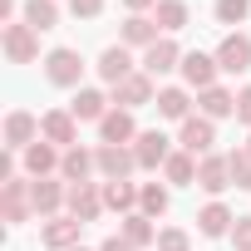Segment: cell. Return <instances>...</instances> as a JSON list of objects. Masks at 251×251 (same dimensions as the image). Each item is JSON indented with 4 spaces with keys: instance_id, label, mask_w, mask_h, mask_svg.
I'll list each match as a JSON object with an SVG mask.
<instances>
[{
    "instance_id": "ba28073f",
    "label": "cell",
    "mask_w": 251,
    "mask_h": 251,
    "mask_svg": "<svg viewBox=\"0 0 251 251\" xmlns=\"http://www.w3.org/2000/svg\"><path fill=\"white\" fill-rule=\"evenodd\" d=\"M217 69L246 74V69H251V40H246V35H226V40L217 45Z\"/></svg>"
},
{
    "instance_id": "8fae6325",
    "label": "cell",
    "mask_w": 251,
    "mask_h": 251,
    "mask_svg": "<svg viewBox=\"0 0 251 251\" xmlns=\"http://www.w3.org/2000/svg\"><path fill=\"white\" fill-rule=\"evenodd\" d=\"M197 187H202V192H212V197H217V192H226V187H231V163H226V158H217V153H207V158L197 163Z\"/></svg>"
},
{
    "instance_id": "836d02e7",
    "label": "cell",
    "mask_w": 251,
    "mask_h": 251,
    "mask_svg": "<svg viewBox=\"0 0 251 251\" xmlns=\"http://www.w3.org/2000/svg\"><path fill=\"white\" fill-rule=\"evenodd\" d=\"M158 251H187V231H177V226L158 231Z\"/></svg>"
},
{
    "instance_id": "4dcf8cb0",
    "label": "cell",
    "mask_w": 251,
    "mask_h": 251,
    "mask_svg": "<svg viewBox=\"0 0 251 251\" xmlns=\"http://www.w3.org/2000/svg\"><path fill=\"white\" fill-rule=\"evenodd\" d=\"M138 212H143V217H163V212H168V187H158V182L138 187Z\"/></svg>"
},
{
    "instance_id": "2e32d148",
    "label": "cell",
    "mask_w": 251,
    "mask_h": 251,
    "mask_svg": "<svg viewBox=\"0 0 251 251\" xmlns=\"http://www.w3.org/2000/svg\"><path fill=\"white\" fill-rule=\"evenodd\" d=\"M177 143H182V153H207L212 143H217V128H212V118H187L182 123V133H177Z\"/></svg>"
},
{
    "instance_id": "b9f144b4",
    "label": "cell",
    "mask_w": 251,
    "mask_h": 251,
    "mask_svg": "<svg viewBox=\"0 0 251 251\" xmlns=\"http://www.w3.org/2000/svg\"><path fill=\"white\" fill-rule=\"evenodd\" d=\"M69 251H84V246H69Z\"/></svg>"
},
{
    "instance_id": "d6986e66",
    "label": "cell",
    "mask_w": 251,
    "mask_h": 251,
    "mask_svg": "<svg viewBox=\"0 0 251 251\" xmlns=\"http://www.w3.org/2000/svg\"><path fill=\"white\" fill-rule=\"evenodd\" d=\"M64 197H69V187H59V182H50V177H35V182H30V202H35L40 217H54Z\"/></svg>"
},
{
    "instance_id": "ab89813d",
    "label": "cell",
    "mask_w": 251,
    "mask_h": 251,
    "mask_svg": "<svg viewBox=\"0 0 251 251\" xmlns=\"http://www.w3.org/2000/svg\"><path fill=\"white\" fill-rule=\"evenodd\" d=\"M123 5H128V10H133V15H143V10H148V5H158V0H123Z\"/></svg>"
},
{
    "instance_id": "1f68e13d",
    "label": "cell",
    "mask_w": 251,
    "mask_h": 251,
    "mask_svg": "<svg viewBox=\"0 0 251 251\" xmlns=\"http://www.w3.org/2000/svg\"><path fill=\"white\" fill-rule=\"evenodd\" d=\"M251 15V0H217V20L222 25H241Z\"/></svg>"
},
{
    "instance_id": "484cf974",
    "label": "cell",
    "mask_w": 251,
    "mask_h": 251,
    "mask_svg": "<svg viewBox=\"0 0 251 251\" xmlns=\"http://www.w3.org/2000/svg\"><path fill=\"white\" fill-rule=\"evenodd\" d=\"M103 207H113V212L128 217V212L138 207V187H133V182H103Z\"/></svg>"
},
{
    "instance_id": "3957f363",
    "label": "cell",
    "mask_w": 251,
    "mask_h": 251,
    "mask_svg": "<svg viewBox=\"0 0 251 251\" xmlns=\"http://www.w3.org/2000/svg\"><path fill=\"white\" fill-rule=\"evenodd\" d=\"M5 59H10V64H30V59H40V35H35L25 20L5 25Z\"/></svg>"
},
{
    "instance_id": "603a6c76",
    "label": "cell",
    "mask_w": 251,
    "mask_h": 251,
    "mask_svg": "<svg viewBox=\"0 0 251 251\" xmlns=\"http://www.w3.org/2000/svg\"><path fill=\"white\" fill-rule=\"evenodd\" d=\"M197 226H202V236H226V231L236 226V217H231L222 202H207V207L197 212Z\"/></svg>"
},
{
    "instance_id": "cb8c5ba5",
    "label": "cell",
    "mask_w": 251,
    "mask_h": 251,
    "mask_svg": "<svg viewBox=\"0 0 251 251\" xmlns=\"http://www.w3.org/2000/svg\"><path fill=\"white\" fill-rule=\"evenodd\" d=\"M25 25H30L35 35L54 30V25H59V5H54V0H25Z\"/></svg>"
},
{
    "instance_id": "277c9868",
    "label": "cell",
    "mask_w": 251,
    "mask_h": 251,
    "mask_svg": "<svg viewBox=\"0 0 251 251\" xmlns=\"http://www.w3.org/2000/svg\"><path fill=\"white\" fill-rule=\"evenodd\" d=\"M64 202H69V217H79V222L89 226V222H99V212H103V187H99V182H74Z\"/></svg>"
},
{
    "instance_id": "e575fe53",
    "label": "cell",
    "mask_w": 251,
    "mask_h": 251,
    "mask_svg": "<svg viewBox=\"0 0 251 251\" xmlns=\"http://www.w3.org/2000/svg\"><path fill=\"white\" fill-rule=\"evenodd\" d=\"M231 241H236V251H251V217H236V226H231Z\"/></svg>"
},
{
    "instance_id": "74e56055",
    "label": "cell",
    "mask_w": 251,
    "mask_h": 251,
    "mask_svg": "<svg viewBox=\"0 0 251 251\" xmlns=\"http://www.w3.org/2000/svg\"><path fill=\"white\" fill-rule=\"evenodd\" d=\"M15 10H20V0H0V20L15 25Z\"/></svg>"
},
{
    "instance_id": "d6a6232c",
    "label": "cell",
    "mask_w": 251,
    "mask_h": 251,
    "mask_svg": "<svg viewBox=\"0 0 251 251\" xmlns=\"http://www.w3.org/2000/svg\"><path fill=\"white\" fill-rule=\"evenodd\" d=\"M226 163H231V187H251V153L241 148V153H226Z\"/></svg>"
},
{
    "instance_id": "5b68a950",
    "label": "cell",
    "mask_w": 251,
    "mask_h": 251,
    "mask_svg": "<svg viewBox=\"0 0 251 251\" xmlns=\"http://www.w3.org/2000/svg\"><path fill=\"white\" fill-rule=\"evenodd\" d=\"M45 74H50V84H59V89H74V84H79V74H84V59H79V50H50V59H45Z\"/></svg>"
},
{
    "instance_id": "6da1fadb",
    "label": "cell",
    "mask_w": 251,
    "mask_h": 251,
    "mask_svg": "<svg viewBox=\"0 0 251 251\" xmlns=\"http://www.w3.org/2000/svg\"><path fill=\"white\" fill-rule=\"evenodd\" d=\"M40 138L54 143V148H79V118L69 108H50L40 118Z\"/></svg>"
},
{
    "instance_id": "8d00e7d4",
    "label": "cell",
    "mask_w": 251,
    "mask_h": 251,
    "mask_svg": "<svg viewBox=\"0 0 251 251\" xmlns=\"http://www.w3.org/2000/svg\"><path fill=\"white\" fill-rule=\"evenodd\" d=\"M236 118H241V123H251V84L236 94Z\"/></svg>"
},
{
    "instance_id": "9c48e42d",
    "label": "cell",
    "mask_w": 251,
    "mask_h": 251,
    "mask_svg": "<svg viewBox=\"0 0 251 251\" xmlns=\"http://www.w3.org/2000/svg\"><path fill=\"white\" fill-rule=\"evenodd\" d=\"M113 103L118 108H143V103H153V74H128L118 89H113Z\"/></svg>"
},
{
    "instance_id": "f35d334b",
    "label": "cell",
    "mask_w": 251,
    "mask_h": 251,
    "mask_svg": "<svg viewBox=\"0 0 251 251\" xmlns=\"http://www.w3.org/2000/svg\"><path fill=\"white\" fill-rule=\"evenodd\" d=\"M99 251H138V246H128V241H123V236H108Z\"/></svg>"
},
{
    "instance_id": "d590c367",
    "label": "cell",
    "mask_w": 251,
    "mask_h": 251,
    "mask_svg": "<svg viewBox=\"0 0 251 251\" xmlns=\"http://www.w3.org/2000/svg\"><path fill=\"white\" fill-rule=\"evenodd\" d=\"M69 10H74V20H94L103 10V0H69Z\"/></svg>"
},
{
    "instance_id": "ac0fdd59",
    "label": "cell",
    "mask_w": 251,
    "mask_h": 251,
    "mask_svg": "<svg viewBox=\"0 0 251 251\" xmlns=\"http://www.w3.org/2000/svg\"><path fill=\"white\" fill-rule=\"evenodd\" d=\"M59 163H64V153H54V143H45V138L25 148V173H30V177H50Z\"/></svg>"
},
{
    "instance_id": "60d3db41",
    "label": "cell",
    "mask_w": 251,
    "mask_h": 251,
    "mask_svg": "<svg viewBox=\"0 0 251 251\" xmlns=\"http://www.w3.org/2000/svg\"><path fill=\"white\" fill-rule=\"evenodd\" d=\"M246 153H251V138H246Z\"/></svg>"
},
{
    "instance_id": "30bf717a",
    "label": "cell",
    "mask_w": 251,
    "mask_h": 251,
    "mask_svg": "<svg viewBox=\"0 0 251 251\" xmlns=\"http://www.w3.org/2000/svg\"><path fill=\"white\" fill-rule=\"evenodd\" d=\"M168 69H182V50L163 35L158 45H148V50H143V74H153V79H158V74H168Z\"/></svg>"
},
{
    "instance_id": "5bb4252c",
    "label": "cell",
    "mask_w": 251,
    "mask_h": 251,
    "mask_svg": "<svg viewBox=\"0 0 251 251\" xmlns=\"http://www.w3.org/2000/svg\"><path fill=\"white\" fill-rule=\"evenodd\" d=\"M182 79L202 94V89H212L217 84V59L212 54H202V50H192V54H182Z\"/></svg>"
},
{
    "instance_id": "83f0119b",
    "label": "cell",
    "mask_w": 251,
    "mask_h": 251,
    "mask_svg": "<svg viewBox=\"0 0 251 251\" xmlns=\"http://www.w3.org/2000/svg\"><path fill=\"white\" fill-rule=\"evenodd\" d=\"M163 173H168L173 187H192V182H197V163H192V153H173V158L163 163Z\"/></svg>"
},
{
    "instance_id": "9a60e30c",
    "label": "cell",
    "mask_w": 251,
    "mask_h": 251,
    "mask_svg": "<svg viewBox=\"0 0 251 251\" xmlns=\"http://www.w3.org/2000/svg\"><path fill=\"white\" fill-rule=\"evenodd\" d=\"M128 74H133V59H128V50H123V45H108V50L99 54V79H103V84L118 89Z\"/></svg>"
},
{
    "instance_id": "ffe728a7",
    "label": "cell",
    "mask_w": 251,
    "mask_h": 251,
    "mask_svg": "<svg viewBox=\"0 0 251 251\" xmlns=\"http://www.w3.org/2000/svg\"><path fill=\"white\" fill-rule=\"evenodd\" d=\"M69 113H74L79 123H103V113H108V99H103L99 89H79V94H74V103H69Z\"/></svg>"
},
{
    "instance_id": "52a82bcc",
    "label": "cell",
    "mask_w": 251,
    "mask_h": 251,
    "mask_svg": "<svg viewBox=\"0 0 251 251\" xmlns=\"http://www.w3.org/2000/svg\"><path fill=\"white\" fill-rule=\"evenodd\" d=\"M133 158H138V168H148V173H153V168H163V163L173 158V143H168L158 128H148V133H138V138H133Z\"/></svg>"
},
{
    "instance_id": "f1b7e54d",
    "label": "cell",
    "mask_w": 251,
    "mask_h": 251,
    "mask_svg": "<svg viewBox=\"0 0 251 251\" xmlns=\"http://www.w3.org/2000/svg\"><path fill=\"white\" fill-rule=\"evenodd\" d=\"M153 20H158V30H182L187 25V5H182V0H158V5H153Z\"/></svg>"
},
{
    "instance_id": "d4e9b609",
    "label": "cell",
    "mask_w": 251,
    "mask_h": 251,
    "mask_svg": "<svg viewBox=\"0 0 251 251\" xmlns=\"http://www.w3.org/2000/svg\"><path fill=\"white\" fill-rule=\"evenodd\" d=\"M123 45H158V20H148V15H128L123 20Z\"/></svg>"
},
{
    "instance_id": "7a4b0ae2",
    "label": "cell",
    "mask_w": 251,
    "mask_h": 251,
    "mask_svg": "<svg viewBox=\"0 0 251 251\" xmlns=\"http://www.w3.org/2000/svg\"><path fill=\"white\" fill-rule=\"evenodd\" d=\"M94 163H99V173H103V182H128V173L138 168V158H133V148H123V143H99V153H94Z\"/></svg>"
},
{
    "instance_id": "4316f807",
    "label": "cell",
    "mask_w": 251,
    "mask_h": 251,
    "mask_svg": "<svg viewBox=\"0 0 251 251\" xmlns=\"http://www.w3.org/2000/svg\"><path fill=\"white\" fill-rule=\"evenodd\" d=\"M123 241H128V246H148V241H158V231H153V217H143V212H128V217H123Z\"/></svg>"
},
{
    "instance_id": "f546056e",
    "label": "cell",
    "mask_w": 251,
    "mask_h": 251,
    "mask_svg": "<svg viewBox=\"0 0 251 251\" xmlns=\"http://www.w3.org/2000/svg\"><path fill=\"white\" fill-rule=\"evenodd\" d=\"M158 113L187 123V118H192V113H187V89H163V94H158Z\"/></svg>"
},
{
    "instance_id": "7402d4cb",
    "label": "cell",
    "mask_w": 251,
    "mask_h": 251,
    "mask_svg": "<svg viewBox=\"0 0 251 251\" xmlns=\"http://www.w3.org/2000/svg\"><path fill=\"white\" fill-rule=\"evenodd\" d=\"M197 103H202V118H212V123H217V118H226V113H236V94H226L222 84L202 89V99H197Z\"/></svg>"
},
{
    "instance_id": "4fadbf2b",
    "label": "cell",
    "mask_w": 251,
    "mask_h": 251,
    "mask_svg": "<svg viewBox=\"0 0 251 251\" xmlns=\"http://www.w3.org/2000/svg\"><path fill=\"white\" fill-rule=\"evenodd\" d=\"M0 202H5V222H25V217L35 212V202H30V182H20V177L0 182Z\"/></svg>"
},
{
    "instance_id": "8992f818",
    "label": "cell",
    "mask_w": 251,
    "mask_h": 251,
    "mask_svg": "<svg viewBox=\"0 0 251 251\" xmlns=\"http://www.w3.org/2000/svg\"><path fill=\"white\" fill-rule=\"evenodd\" d=\"M30 143H40V118L25 113V108H15V113L5 118V148H10V153H25Z\"/></svg>"
},
{
    "instance_id": "e0dca14e",
    "label": "cell",
    "mask_w": 251,
    "mask_h": 251,
    "mask_svg": "<svg viewBox=\"0 0 251 251\" xmlns=\"http://www.w3.org/2000/svg\"><path fill=\"white\" fill-rule=\"evenodd\" d=\"M99 138H103V143H128V138H138L133 113H128V108H108L103 123H99Z\"/></svg>"
},
{
    "instance_id": "44dd1931",
    "label": "cell",
    "mask_w": 251,
    "mask_h": 251,
    "mask_svg": "<svg viewBox=\"0 0 251 251\" xmlns=\"http://www.w3.org/2000/svg\"><path fill=\"white\" fill-rule=\"evenodd\" d=\"M99 163H94V153H84V148H64V163H59V177L74 187V182H89V173H94Z\"/></svg>"
},
{
    "instance_id": "7c38bea8",
    "label": "cell",
    "mask_w": 251,
    "mask_h": 251,
    "mask_svg": "<svg viewBox=\"0 0 251 251\" xmlns=\"http://www.w3.org/2000/svg\"><path fill=\"white\" fill-rule=\"evenodd\" d=\"M79 231H84L79 217H50V226L40 231V241L50 251H69V246H79Z\"/></svg>"
}]
</instances>
